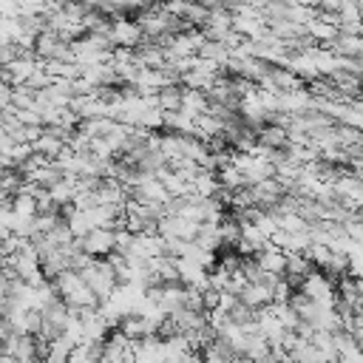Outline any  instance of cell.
<instances>
[{
  "mask_svg": "<svg viewBox=\"0 0 363 363\" xmlns=\"http://www.w3.org/2000/svg\"><path fill=\"white\" fill-rule=\"evenodd\" d=\"M79 241V250L91 258H108L113 250H116V230L113 227H96L91 230L88 235L77 238Z\"/></svg>",
  "mask_w": 363,
  "mask_h": 363,
  "instance_id": "obj_1",
  "label": "cell"
},
{
  "mask_svg": "<svg viewBox=\"0 0 363 363\" xmlns=\"http://www.w3.org/2000/svg\"><path fill=\"white\" fill-rule=\"evenodd\" d=\"M139 34H142V26L128 23V20H119V23H113V26H111L108 40H111L113 45H125V48H130V45H136V43H139Z\"/></svg>",
  "mask_w": 363,
  "mask_h": 363,
  "instance_id": "obj_2",
  "label": "cell"
},
{
  "mask_svg": "<svg viewBox=\"0 0 363 363\" xmlns=\"http://www.w3.org/2000/svg\"><path fill=\"white\" fill-rule=\"evenodd\" d=\"M74 340H68L65 335L54 337L45 343V352H43V363H68L71 360V352H74Z\"/></svg>",
  "mask_w": 363,
  "mask_h": 363,
  "instance_id": "obj_3",
  "label": "cell"
},
{
  "mask_svg": "<svg viewBox=\"0 0 363 363\" xmlns=\"http://www.w3.org/2000/svg\"><path fill=\"white\" fill-rule=\"evenodd\" d=\"M11 99H14V88L9 82H0V111H9Z\"/></svg>",
  "mask_w": 363,
  "mask_h": 363,
  "instance_id": "obj_4",
  "label": "cell"
},
{
  "mask_svg": "<svg viewBox=\"0 0 363 363\" xmlns=\"http://www.w3.org/2000/svg\"><path fill=\"white\" fill-rule=\"evenodd\" d=\"M340 363H363V352L354 346V349H349V352L340 354Z\"/></svg>",
  "mask_w": 363,
  "mask_h": 363,
  "instance_id": "obj_5",
  "label": "cell"
},
{
  "mask_svg": "<svg viewBox=\"0 0 363 363\" xmlns=\"http://www.w3.org/2000/svg\"><path fill=\"white\" fill-rule=\"evenodd\" d=\"M233 363H250V360H247V357H235Z\"/></svg>",
  "mask_w": 363,
  "mask_h": 363,
  "instance_id": "obj_6",
  "label": "cell"
}]
</instances>
